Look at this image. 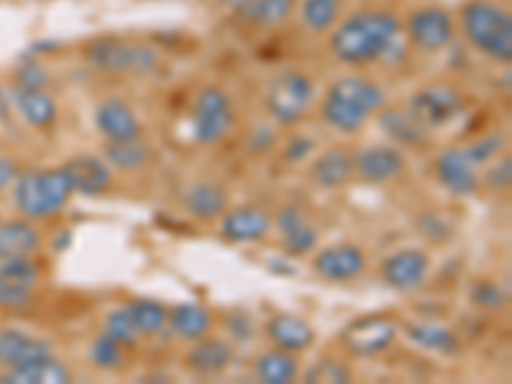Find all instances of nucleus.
<instances>
[{"label": "nucleus", "mask_w": 512, "mask_h": 384, "mask_svg": "<svg viewBox=\"0 0 512 384\" xmlns=\"http://www.w3.org/2000/svg\"><path fill=\"white\" fill-rule=\"evenodd\" d=\"M185 367L198 377H221L226 369L236 361V349L228 338L221 336H203L192 341L190 349L185 351Z\"/></svg>", "instance_id": "nucleus-19"}, {"label": "nucleus", "mask_w": 512, "mask_h": 384, "mask_svg": "<svg viewBox=\"0 0 512 384\" xmlns=\"http://www.w3.org/2000/svg\"><path fill=\"white\" fill-rule=\"evenodd\" d=\"M297 8V0H251L239 8L236 18L251 29H280L287 24Z\"/></svg>", "instance_id": "nucleus-29"}, {"label": "nucleus", "mask_w": 512, "mask_h": 384, "mask_svg": "<svg viewBox=\"0 0 512 384\" xmlns=\"http://www.w3.org/2000/svg\"><path fill=\"white\" fill-rule=\"evenodd\" d=\"M95 128L105 141H134L144 136V126H141L139 116L131 108V103H126L118 95L100 100L98 108H95Z\"/></svg>", "instance_id": "nucleus-18"}, {"label": "nucleus", "mask_w": 512, "mask_h": 384, "mask_svg": "<svg viewBox=\"0 0 512 384\" xmlns=\"http://www.w3.org/2000/svg\"><path fill=\"white\" fill-rule=\"evenodd\" d=\"M379 116V126L397 146H425L428 141V128L418 121L410 111H392L384 105Z\"/></svg>", "instance_id": "nucleus-30"}, {"label": "nucleus", "mask_w": 512, "mask_h": 384, "mask_svg": "<svg viewBox=\"0 0 512 384\" xmlns=\"http://www.w3.org/2000/svg\"><path fill=\"white\" fill-rule=\"evenodd\" d=\"M126 354V346H123L121 341H116L113 336H108L105 331L95 338L88 349L90 364H93L95 369H100V372H121V369L126 367Z\"/></svg>", "instance_id": "nucleus-36"}, {"label": "nucleus", "mask_w": 512, "mask_h": 384, "mask_svg": "<svg viewBox=\"0 0 512 384\" xmlns=\"http://www.w3.org/2000/svg\"><path fill=\"white\" fill-rule=\"evenodd\" d=\"M341 16H344V0H303L300 6V21L315 36L331 34Z\"/></svg>", "instance_id": "nucleus-34"}, {"label": "nucleus", "mask_w": 512, "mask_h": 384, "mask_svg": "<svg viewBox=\"0 0 512 384\" xmlns=\"http://www.w3.org/2000/svg\"><path fill=\"white\" fill-rule=\"evenodd\" d=\"M402 36L423 54H438L448 49L456 39L454 16L441 6H420L408 16L402 26Z\"/></svg>", "instance_id": "nucleus-9"}, {"label": "nucleus", "mask_w": 512, "mask_h": 384, "mask_svg": "<svg viewBox=\"0 0 512 384\" xmlns=\"http://www.w3.org/2000/svg\"><path fill=\"white\" fill-rule=\"evenodd\" d=\"M315 103V82L303 70H282L267 82L264 105L277 126L292 128L310 113Z\"/></svg>", "instance_id": "nucleus-5"}, {"label": "nucleus", "mask_w": 512, "mask_h": 384, "mask_svg": "<svg viewBox=\"0 0 512 384\" xmlns=\"http://www.w3.org/2000/svg\"><path fill=\"white\" fill-rule=\"evenodd\" d=\"M436 180L454 198H474L482 190L479 167L464 152V146H448L433 162Z\"/></svg>", "instance_id": "nucleus-14"}, {"label": "nucleus", "mask_w": 512, "mask_h": 384, "mask_svg": "<svg viewBox=\"0 0 512 384\" xmlns=\"http://www.w3.org/2000/svg\"><path fill=\"white\" fill-rule=\"evenodd\" d=\"M502 149H505V136L502 134H487V136H482V139H477V141H472V144L464 146V152L469 154V159H472L479 169H482L484 164L492 162V159L500 157Z\"/></svg>", "instance_id": "nucleus-40"}, {"label": "nucleus", "mask_w": 512, "mask_h": 384, "mask_svg": "<svg viewBox=\"0 0 512 384\" xmlns=\"http://www.w3.org/2000/svg\"><path fill=\"white\" fill-rule=\"evenodd\" d=\"M85 59H88V64H93L95 70L111 72V75H126V72L149 75V72L157 70L159 54L152 47L136 44V41L98 36V39L85 44Z\"/></svg>", "instance_id": "nucleus-6"}, {"label": "nucleus", "mask_w": 512, "mask_h": 384, "mask_svg": "<svg viewBox=\"0 0 512 384\" xmlns=\"http://www.w3.org/2000/svg\"><path fill=\"white\" fill-rule=\"evenodd\" d=\"M11 100L21 121L34 131H49L59 121V105L49 90L13 88Z\"/></svg>", "instance_id": "nucleus-25"}, {"label": "nucleus", "mask_w": 512, "mask_h": 384, "mask_svg": "<svg viewBox=\"0 0 512 384\" xmlns=\"http://www.w3.org/2000/svg\"><path fill=\"white\" fill-rule=\"evenodd\" d=\"M18 175H21V167H18L16 159L0 157V195L6 190H11Z\"/></svg>", "instance_id": "nucleus-44"}, {"label": "nucleus", "mask_w": 512, "mask_h": 384, "mask_svg": "<svg viewBox=\"0 0 512 384\" xmlns=\"http://www.w3.org/2000/svg\"><path fill=\"white\" fill-rule=\"evenodd\" d=\"M41 249H44V233L39 231L36 221L29 218L0 221V262L39 256Z\"/></svg>", "instance_id": "nucleus-24"}, {"label": "nucleus", "mask_w": 512, "mask_h": 384, "mask_svg": "<svg viewBox=\"0 0 512 384\" xmlns=\"http://www.w3.org/2000/svg\"><path fill=\"white\" fill-rule=\"evenodd\" d=\"M75 195L70 172L64 164L49 169H26L13 182V205L29 221L59 216Z\"/></svg>", "instance_id": "nucleus-3"}, {"label": "nucleus", "mask_w": 512, "mask_h": 384, "mask_svg": "<svg viewBox=\"0 0 512 384\" xmlns=\"http://www.w3.org/2000/svg\"><path fill=\"white\" fill-rule=\"evenodd\" d=\"M221 236L228 241V244L244 246V244H262L267 239L269 233H272L274 221L272 213L262 205L246 203V205H236V208H228L221 218Z\"/></svg>", "instance_id": "nucleus-16"}, {"label": "nucleus", "mask_w": 512, "mask_h": 384, "mask_svg": "<svg viewBox=\"0 0 512 384\" xmlns=\"http://www.w3.org/2000/svg\"><path fill=\"white\" fill-rule=\"evenodd\" d=\"M382 282L397 292H413L425 285L431 274V256L418 246H405L382 259Z\"/></svg>", "instance_id": "nucleus-15"}, {"label": "nucleus", "mask_w": 512, "mask_h": 384, "mask_svg": "<svg viewBox=\"0 0 512 384\" xmlns=\"http://www.w3.org/2000/svg\"><path fill=\"white\" fill-rule=\"evenodd\" d=\"M402 41L400 18L387 8H359L331 31L328 47L346 67H369L384 62Z\"/></svg>", "instance_id": "nucleus-1"}, {"label": "nucleus", "mask_w": 512, "mask_h": 384, "mask_svg": "<svg viewBox=\"0 0 512 384\" xmlns=\"http://www.w3.org/2000/svg\"><path fill=\"white\" fill-rule=\"evenodd\" d=\"M269 344L274 349L290 351V354H305L308 349H313L315 341H318V333H315L313 323L305 320L303 315L295 313H277L267 320L264 326Z\"/></svg>", "instance_id": "nucleus-20"}, {"label": "nucleus", "mask_w": 512, "mask_h": 384, "mask_svg": "<svg viewBox=\"0 0 512 384\" xmlns=\"http://www.w3.org/2000/svg\"><path fill=\"white\" fill-rule=\"evenodd\" d=\"M408 111L423 123L428 131L431 128H443L448 123H454L456 118L464 113V93L456 90L454 85H446V82H436V85H428V88L418 90L410 100Z\"/></svg>", "instance_id": "nucleus-12"}, {"label": "nucleus", "mask_w": 512, "mask_h": 384, "mask_svg": "<svg viewBox=\"0 0 512 384\" xmlns=\"http://www.w3.org/2000/svg\"><path fill=\"white\" fill-rule=\"evenodd\" d=\"M405 336H408L410 344L431 351V354L454 356L461 351V338L451 328L436 326V323H410L405 328Z\"/></svg>", "instance_id": "nucleus-31"}, {"label": "nucleus", "mask_w": 512, "mask_h": 384, "mask_svg": "<svg viewBox=\"0 0 512 384\" xmlns=\"http://www.w3.org/2000/svg\"><path fill=\"white\" fill-rule=\"evenodd\" d=\"M387 105V93L367 75H344L328 85L320 100V118L336 134H359Z\"/></svg>", "instance_id": "nucleus-2"}, {"label": "nucleus", "mask_w": 512, "mask_h": 384, "mask_svg": "<svg viewBox=\"0 0 512 384\" xmlns=\"http://www.w3.org/2000/svg\"><path fill=\"white\" fill-rule=\"evenodd\" d=\"M236 126V108L223 88L208 85L198 93L190 113V134L198 146H218Z\"/></svg>", "instance_id": "nucleus-7"}, {"label": "nucleus", "mask_w": 512, "mask_h": 384, "mask_svg": "<svg viewBox=\"0 0 512 384\" xmlns=\"http://www.w3.org/2000/svg\"><path fill=\"white\" fill-rule=\"evenodd\" d=\"M152 146L146 144L144 136L134 141H105L103 159L118 172H141L146 164L152 162Z\"/></svg>", "instance_id": "nucleus-33"}, {"label": "nucleus", "mask_w": 512, "mask_h": 384, "mask_svg": "<svg viewBox=\"0 0 512 384\" xmlns=\"http://www.w3.org/2000/svg\"><path fill=\"white\" fill-rule=\"evenodd\" d=\"M310 180L326 192L344 190L354 180V154L346 146H331L326 152L315 154L310 162Z\"/></svg>", "instance_id": "nucleus-23"}, {"label": "nucleus", "mask_w": 512, "mask_h": 384, "mask_svg": "<svg viewBox=\"0 0 512 384\" xmlns=\"http://www.w3.org/2000/svg\"><path fill=\"white\" fill-rule=\"evenodd\" d=\"M0 379L13 384H67L75 379V372L57 354H47L36 361H29L24 367L8 369Z\"/></svg>", "instance_id": "nucleus-27"}, {"label": "nucleus", "mask_w": 512, "mask_h": 384, "mask_svg": "<svg viewBox=\"0 0 512 384\" xmlns=\"http://www.w3.org/2000/svg\"><path fill=\"white\" fill-rule=\"evenodd\" d=\"M282 157H285L287 164L305 162L308 157H315V141L308 139V136H292V139L287 141Z\"/></svg>", "instance_id": "nucleus-43"}, {"label": "nucleus", "mask_w": 512, "mask_h": 384, "mask_svg": "<svg viewBox=\"0 0 512 384\" xmlns=\"http://www.w3.org/2000/svg\"><path fill=\"white\" fill-rule=\"evenodd\" d=\"M216 3L221 8H228V11H239V8H244L251 0H216Z\"/></svg>", "instance_id": "nucleus-45"}, {"label": "nucleus", "mask_w": 512, "mask_h": 384, "mask_svg": "<svg viewBox=\"0 0 512 384\" xmlns=\"http://www.w3.org/2000/svg\"><path fill=\"white\" fill-rule=\"evenodd\" d=\"M126 308L128 313H131V320H134V326L141 338L159 336V333L167 328L169 308H164L159 300H152V297H136V300H131Z\"/></svg>", "instance_id": "nucleus-35"}, {"label": "nucleus", "mask_w": 512, "mask_h": 384, "mask_svg": "<svg viewBox=\"0 0 512 384\" xmlns=\"http://www.w3.org/2000/svg\"><path fill=\"white\" fill-rule=\"evenodd\" d=\"M254 374L264 384H292L300 377V361L297 354L282 349H269L259 354L254 364Z\"/></svg>", "instance_id": "nucleus-32"}, {"label": "nucleus", "mask_w": 512, "mask_h": 384, "mask_svg": "<svg viewBox=\"0 0 512 384\" xmlns=\"http://www.w3.org/2000/svg\"><path fill=\"white\" fill-rule=\"evenodd\" d=\"M303 382L308 384H349L354 382V369L346 361H338L333 356H323L313 367L303 374Z\"/></svg>", "instance_id": "nucleus-37"}, {"label": "nucleus", "mask_w": 512, "mask_h": 384, "mask_svg": "<svg viewBox=\"0 0 512 384\" xmlns=\"http://www.w3.org/2000/svg\"><path fill=\"white\" fill-rule=\"evenodd\" d=\"M103 331L108 333V336H113L116 341H121L126 349H136L139 346V331H136L134 320H131V313H128V308L123 305V308H116L111 310V313L105 315V326Z\"/></svg>", "instance_id": "nucleus-38"}, {"label": "nucleus", "mask_w": 512, "mask_h": 384, "mask_svg": "<svg viewBox=\"0 0 512 384\" xmlns=\"http://www.w3.org/2000/svg\"><path fill=\"white\" fill-rule=\"evenodd\" d=\"M479 177H482V185L489 187V190L505 192L512 182V159L507 154H500L497 159L484 164V172Z\"/></svg>", "instance_id": "nucleus-41"}, {"label": "nucleus", "mask_w": 512, "mask_h": 384, "mask_svg": "<svg viewBox=\"0 0 512 384\" xmlns=\"http://www.w3.org/2000/svg\"><path fill=\"white\" fill-rule=\"evenodd\" d=\"M49 75L39 62H26L21 64L13 75V88H26V90H47Z\"/></svg>", "instance_id": "nucleus-42"}, {"label": "nucleus", "mask_w": 512, "mask_h": 384, "mask_svg": "<svg viewBox=\"0 0 512 384\" xmlns=\"http://www.w3.org/2000/svg\"><path fill=\"white\" fill-rule=\"evenodd\" d=\"M354 154V180L364 185H390L408 172V157L397 144H367Z\"/></svg>", "instance_id": "nucleus-11"}, {"label": "nucleus", "mask_w": 512, "mask_h": 384, "mask_svg": "<svg viewBox=\"0 0 512 384\" xmlns=\"http://www.w3.org/2000/svg\"><path fill=\"white\" fill-rule=\"evenodd\" d=\"M313 259V272L318 274L320 280L336 282V285H344V282L359 280L361 274L367 272V251L361 249L359 244H351V241H338V244H328L323 249H315Z\"/></svg>", "instance_id": "nucleus-13"}, {"label": "nucleus", "mask_w": 512, "mask_h": 384, "mask_svg": "<svg viewBox=\"0 0 512 384\" xmlns=\"http://www.w3.org/2000/svg\"><path fill=\"white\" fill-rule=\"evenodd\" d=\"M44 267L36 256L0 262V310L21 313L31 308L39 295Z\"/></svg>", "instance_id": "nucleus-8"}, {"label": "nucleus", "mask_w": 512, "mask_h": 384, "mask_svg": "<svg viewBox=\"0 0 512 384\" xmlns=\"http://www.w3.org/2000/svg\"><path fill=\"white\" fill-rule=\"evenodd\" d=\"M213 326H216V318H213V313L200 303L175 305L167 315L169 331L175 333L177 338H182V341H187V344L208 336V333L213 331Z\"/></svg>", "instance_id": "nucleus-28"}, {"label": "nucleus", "mask_w": 512, "mask_h": 384, "mask_svg": "<svg viewBox=\"0 0 512 384\" xmlns=\"http://www.w3.org/2000/svg\"><path fill=\"white\" fill-rule=\"evenodd\" d=\"M182 208L195 221L213 223L228 210V190L221 182L200 180L185 190V195H182Z\"/></svg>", "instance_id": "nucleus-26"}, {"label": "nucleus", "mask_w": 512, "mask_h": 384, "mask_svg": "<svg viewBox=\"0 0 512 384\" xmlns=\"http://www.w3.org/2000/svg\"><path fill=\"white\" fill-rule=\"evenodd\" d=\"M466 41L492 62H512V16L495 0H466L461 6Z\"/></svg>", "instance_id": "nucleus-4"}, {"label": "nucleus", "mask_w": 512, "mask_h": 384, "mask_svg": "<svg viewBox=\"0 0 512 384\" xmlns=\"http://www.w3.org/2000/svg\"><path fill=\"white\" fill-rule=\"evenodd\" d=\"M469 300L482 310H502L507 305V292L502 290V285H497V282L479 280L472 285Z\"/></svg>", "instance_id": "nucleus-39"}, {"label": "nucleus", "mask_w": 512, "mask_h": 384, "mask_svg": "<svg viewBox=\"0 0 512 384\" xmlns=\"http://www.w3.org/2000/svg\"><path fill=\"white\" fill-rule=\"evenodd\" d=\"M54 354V344L49 338L34 336L24 328H0V369L24 367L29 361L41 359V356Z\"/></svg>", "instance_id": "nucleus-21"}, {"label": "nucleus", "mask_w": 512, "mask_h": 384, "mask_svg": "<svg viewBox=\"0 0 512 384\" xmlns=\"http://www.w3.org/2000/svg\"><path fill=\"white\" fill-rule=\"evenodd\" d=\"M64 167L70 172L75 195H82V198H98L113 187V169L103 157L75 154L64 162Z\"/></svg>", "instance_id": "nucleus-22"}, {"label": "nucleus", "mask_w": 512, "mask_h": 384, "mask_svg": "<svg viewBox=\"0 0 512 384\" xmlns=\"http://www.w3.org/2000/svg\"><path fill=\"white\" fill-rule=\"evenodd\" d=\"M400 328L387 315H361L341 333V346L354 359H374L395 346Z\"/></svg>", "instance_id": "nucleus-10"}, {"label": "nucleus", "mask_w": 512, "mask_h": 384, "mask_svg": "<svg viewBox=\"0 0 512 384\" xmlns=\"http://www.w3.org/2000/svg\"><path fill=\"white\" fill-rule=\"evenodd\" d=\"M272 221L274 226H277V231H280V244L287 256L297 259V256H310L318 249L320 231L308 218L303 205H282V208L277 210V216H272Z\"/></svg>", "instance_id": "nucleus-17"}]
</instances>
